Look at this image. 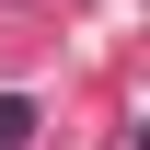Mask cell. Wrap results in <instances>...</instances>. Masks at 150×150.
<instances>
[{
  "label": "cell",
  "mask_w": 150,
  "mask_h": 150,
  "mask_svg": "<svg viewBox=\"0 0 150 150\" xmlns=\"http://www.w3.org/2000/svg\"><path fill=\"white\" fill-rule=\"evenodd\" d=\"M23 139H35V104H23V93H0V150H23Z\"/></svg>",
  "instance_id": "6da1fadb"
}]
</instances>
